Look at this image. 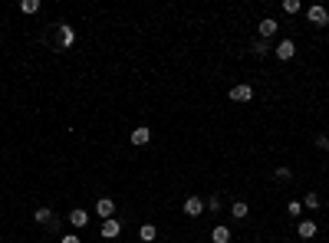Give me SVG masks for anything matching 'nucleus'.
I'll return each instance as SVG.
<instances>
[{
    "label": "nucleus",
    "mask_w": 329,
    "mask_h": 243,
    "mask_svg": "<svg viewBox=\"0 0 329 243\" xmlns=\"http://www.w3.org/2000/svg\"><path fill=\"white\" fill-rule=\"evenodd\" d=\"M185 214H188V217H201V214H204V200L191 194V197L185 200Z\"/></svg>",
    "instance_id": "obj_1"
},
{
    "label": "nucleus",
    "mask_w": 329,
    "mask_h": 243,
    "mask_svg": "<svg viewBox=\"0 0 329 243\" xmlns=\"http://www.w3.org/2000/svg\"><path fill=\"white\" fill-rule=\"evenodd\" d=\"M230 99H234V102H250L253 99V89L247 86V82H244V86H234V89H230Z\"/></svg>",
    "instance_id": "obj_2"
},
{
    "label": "nucleus",
    "mask_w": 329,
    "mask_h": 243,
    "mask_svg": "<svg viewBox=\"0 0 329 243\" xmlns=\"http://www.w3.org/2000/svg\"><path fill=\"white\" fill-rule=\"evenodd\" d=\"M257 30H260V40H270V36L280 30V23H276L274 17H267V20H260V26H257Z\"/></svg>",
    "instance_id": "obj_3"
},
{
    "label": "nucleus",
    "mask_w": 329,
    "mask_h": 243,
    "mask_svg": "<svg viewBox=\"0 0 329 243\" xmlns=\"http://www.w3.org/2000/svg\"><path fill=\"white\" fill-rule=\"evenodd\" d=\"M296 56V43L293 40H280V46H276V59H293Z\"/></svg>",
    "instance_id": "obj_4"
},
{
    "label": "nucleus",
    "mask_w": 329,
    "mask_h": 243,
    "mask_svg": "<svg viewBox=\"0 0 329 243\" xmlns=\"http://www.w3.org/2000/svg\"><path fill=\"white\" fill-rule=\"evenodd\" d=\"M122 233V223L115 220V217H112V220H106L102 223V237H106V240H115V237H119Z\"/></svg>",
    "instance_id": "obj_5"
},
{
    "label": "nucleus",
    "mask_w": 329,
    "mask_h": 243,
    "mask_svg": "<svg viewBox=\"0 0 329 243\" xmlns=\"http://www.w3.org/2000/svg\"><path fill=\"white\" fill-rule=\"evenodd\" d=\"M309 20L316 23V26H326V23H329V13H326V7H319V3H316V7H309Z\"/></svg>",
    "instance_id": "obj_6"
},
{
    "label": "nucleus",
    "mask_w": 329,
    "mask_h": 243,
    "mask_svg": "<svg viewBox=\"0 0 329 243\" xmlns=\"http://www.w3.org/2000/svg\"><path fill=\"white\" fill-rule=\"evenodd\" d=\"M112 210H115V204H112L109 197H102V200L96 204V214L102 217V220H112Z\"/></svg>",
    "instance_id": "obj_7"
},
{
    "label": "nucleus",
    "mask_w": 329,
    "mask_h": 243,
    "mask_svg": "<svg viewBox=\"0 0 329 243\" xmlns=\"http://www.w3.org/2000/svg\"><path fill=\"white\" fill-rule=\"evenodd\" d=\"M296 233H300V240H313V237H316V223H313V220H303L300 227H296Z\"/></svg>",
    "instance_id": "obj_8"
},
{
    "label": "nucleus",
    "mask_w": 329,
    "mask_h": 243,
    "mask_svg": "<svg viewBox=\"0 0 329 243\" xmlns=\"http://www.w3.org/2000/svg\"><path fill=\"white\" fill-rule=\"evenodd\" d=\"M129 138H132V145H148V138H152V132H148L145 125H138V128H135V132H132Z\"/></svg>",
    "instance_id": "obj_9"
},
{
    "label": "nucleus",
    "mask_w": 329,
    "mask_h": 243,
    "mask_svg": "<svg viewBox=\"0 0 329 243\" xmlns=\"http://www.w3.org/2000/svg\"><path fill=\"white\" fill-rule=\"evenodd\" d=\"M211 240L214 243H230V230L227 227H214V230H211Z\"/></svg>",
    "instance_id": "obj_10"
},
{
    "label": "nucleus",
    "mask_w": 329,
    "mask_h": 243,
    "mask_svg": "<svg viewBox=\"0 0 329 243\" xmlns=\"http://www.w3.org/2000/svg\"><path fill=\"white\" fill-rule=\"evenodd\" d=\"M69 223H73V227H86L89 214H86V210H73V214H69Z\"/></svg>",
    "instance_id": "obj_11"
},
{
    "label": "nucleus",
    "mask_w": 329,
    "mask_h": 243,
    "mask_svg": "<svg viewBox=\"0 0 329 243\" xmlns=\"http://www.w3.org/2000/svg\"><path fill=\"white\" fill-rule=\"evenodd\" d=\"M33 220H36V223H50V220H53V210H50V207L33 210Z\"/></svg>",
    "instance_id": "obj_12"
},
{
    "label": "nucleus",
    "mask_w": 329,
    "mask_h": 243,
    "mask_svg": "<svg viewBox=\"0 0 329 243\" xmlns=\"http://www.w3.org/2000/svg\"><path fill=\"white\" fill-rule=\"evenodd\" d=\"M230 214H234V217H237V220H244V217H247V214H250V207H247V204H244V200H237V204H234V207H230Z\"/></svg>",
    "instance_id": "obj_13"
},
{
    "label": "nucleus",
    "mask_w": 329,
    "mask_h": 243,
    "mask_svg": "<svg viewBox=\"0 0 329 243\" xmlns=\"http://www.w3.org/2000/svg\"><path fill=\"white\" fill-rule=\"evenodd\" d=\"M138 237H142V240H145V243H152V240H155V237H158V230H155L152 223H145L142 230H138Z\"/></svg>",
    "instance_id": "obj_14"
},
{
    "label": "nucleus",
    "mask_w": 329,
    "mask_h": 243,
    "mask_svg": "<svg viewBox=\"0 0 329 243\" xmlns=\"http://www.w3.org/2000/svg\"><path fill=\"white\" fill-rule=\"evenodd\" d=\"M286 214H290V217H300V214H303V200H290V204H286Z\"/></svg>",
    "instance_id": "obj_15"
},
{
    "label": "nucleus",
    "mask_w": 329,
    "mask_h": 243,
    "mask_svg": "<svg viewBox=\"0 0 329 243\" xmlns=\"http://www.w3.org/2000/svg\"><path fill=\"white\" fill-rule=\"evenodd\" d=\"M20 10H23V13H36V10H40V0H23Z\"/></svg>",
    "instance_id": "obj_16"
},
{
    "label": "nucleus",
    "mask_w": 329,
    "mask_h": 243,
    "mask_svg": "<svg viewBox=\"0 0 329 243\" xmlns=\"http://www.w3.org/2000/svg\"><path fill=\"white\" fill-rule=\"evenodd\" d=\"M303 207L316 210V207H319V194H306V197H303Z\"/></svg>",
    "instance_id": "obj_17"
},
{
    "label": "nucleus",
    "mask_w": 329,
    "mask_h": 243,
    "mask_svg": "<svg viewBox=\"0 0 329 243\" xmlns=\"http://www.w3.org/2000/svg\"><path fill=\"white\" fill-rule=\"evenodd\" d=\"M283 13H300V0H283Z\"/></svg>",
    "instance_id": "obj_18"
},
{
    "label": "nucleus",
    "mask_w": 329,
    "mask_h": 243,
    "mask_svg": "<svg viewBox=\"0 0 329 243\" xmlns=\"http://www.w3.org/2000/svg\"><path fill=\"white\" fill-rule=\"evenodd\" d=\"M59 33H63V46H69V43H73V40H76V36H73V30H69V26H59Z\"/></svg>",
    "instance_id": "obj_19"
},
{
    "label": "nucleus",
    "mask_w": 329,
    "mask_h": 243,
    "mask_svg": "<svg viewBox=\"0 0 329 243\" xmlns=\"http://www.w3.org/2000/svg\"><path fill=\"white\" fill-rule=\"evenodd\" d=\"M276 177H280V181H290L293 171H290V168H276Z\"/></svg>",
    "instance_id": "obj_20"
},
{
    "label": "nucleus",
    "mask_w": 329,
    "mask_h": 243,
    "mask_svg": "<svg viewBox=\"0 0 329 243\" xmlns=\"http://www.w3.org/2000/svg\"><path fill=\"white\" fill-rule=\"evenodd\" d=\"M253 53H257V56H267V43H263V40H257V43H253Z\"/></svg>",
    "instance_id": "obj_21"
},
{
    "label": "nucleus",
    "mask_w": 329,
    "mask_h": 243,
    "mask_svg": "<svg viewBox=\"0 0 329 243\" xmlns=\"http://www.w3.org/2000/svg\"><path fill=\"white\" fill-rule=\"evenodd\" d=\"M59 243H79V237H63Z\"/></svg>",
    "instance_id": "obj_22"
},
{
    "label": "nucleus",
    "mask_w": 329,
    "mask_h": 243,
    "mask_svg": "<svg viewBox=\"0 0 329 243\" xmlns=\"http://www.w3.org/2000/svg\"><path fill=\"white\" fill-rule=\"evenodd\" d=\"M326 151H329V145H326Z\"/></svg>",
    "instance_id": "obj_23"
}]
</instances>
